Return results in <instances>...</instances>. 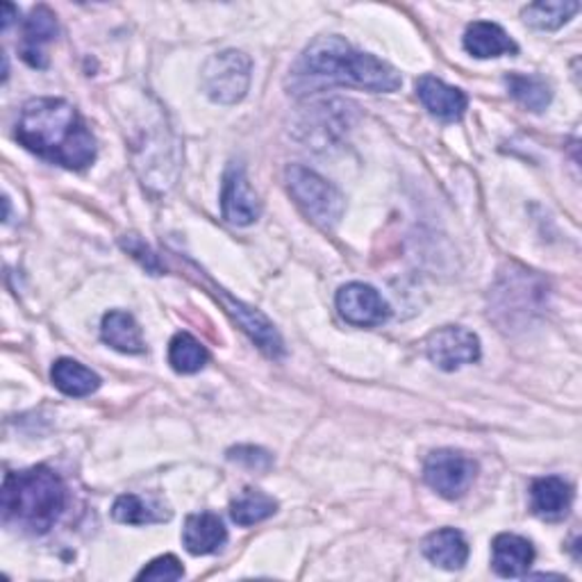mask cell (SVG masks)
<instances>
[{
  "label": "cell",
  "instance_id": "7",
  "mask_svg": "<svg viewBox=\"0 0 582 582\" xmlns=\"http://www.w3.org/2000/svg\"><path fill=\"white\" fill-rule=\"evenodd\" d=\"M428 360L441 371H455L465 364L480 360V340L471 330L460 325H448L435 330L426 340Z\"/></svg>",
  "mask_w": 582,
  "mask_h": 582
},
{
  "label": "cell",
  "instance_id": "23",
  "mask_svg": "<svg viewBox=\"0 0 582 582\" xmlns=\"http://www.w3.org/2000/svg\"><path fill=\"white\" fill-rule=\"evenodd\" d=\"M207 360H210V355H207L205 346L189 332H178L169 344V364L178 373H196L207 364Z\"/></svg>",
  "mask_w": 582,
  "mask_h": 582
},
{
  "label": "cell",
  "instance_id": "6",
  "mask_svg": "<svg viewBox=\"0 0 582 582\" xmlns=\"http://www.w3.org/2000/svg\"><path fill=\"white\" fill-rule=\"evenodd\" d=\"M478 474V465L467 457L465 453H457L450 448L435 450L428 455L424 465V478L430 489H435L439 496L455 501L469 491Z\"/></svg>",
  "mask_w": 582,
  "mask_h": 582
},
{
  "label": "cell",
  "instance_id": "10",
  "mask_svg": "<svg viewBox=\"0 0 582 582\" xmlns=\"http://www.w3.org/2000/svg\"><path fill=\"white\" fill-rule=\"evenodd\" d=\"M417 96L433 116H437L439 121H446V123L460 121L467 112V105H469L465 92L446 85V82H441L433 75H424L417 80Z\"/></svg>",
  "mask_w": 582,
  "mask_h": 582
},
{
  "label": "cell",
  "instance_id": "15",
  "mask_svg": "<svg viewBox=\"0 0 582 582\" xmlns=\"http://www.w3.org/2000/svg\"><path fill=\"white\" fill-rule=\"evenodd\" d=\"M424 555L446 571H457L469 560V544L460 530L441 528L424 539Z\"/></svg>",
  "mask_w": 582,
  "mask_h": 582
},
{
  "label": "cell",
  "instance_id": "3",
  "mask_svg": "<svg viewBox=\"0 0 582 582\" xmlns=\"http://www.w3.org/2000/svg\"><path fill=\"white\" fill-rule=\"evenodd\" d=\"M303 66L310 75L337 85H351L368 92L389 94L401 87V73L385 60L355 51L337 34L314 39L303 55Z\"/></svg>",
  "mask_w": 582,
  "mask_h": 582
},
{
  "label": "cell",
  "instance_id": "21",
  "mask_svg": "<svg viewBox=\"0 0 582 582\" xmlns=\"http://www.w3.org/2000/svg\"><path fill=\"white\" fill-rule=\"evenodd\" d=\"M278 503L260 489H243L230 503V517L237 526H256L273 517Z\"/></svg>",
  "mask_w": 582,
  "mask_h": 582
},
{
  "label": "cell",
  "instance_id": "1",
  "mask_svg": "<svg viewBox=\"0 0 582 582\" xmlns=\"http://www.w3.org/2000/svg\"><path fill=\"white\" fill-rule=\"evenodd\" d=\"M17 139L34 155L71 172L87 169L96 159V139L77 110L62 98H32L23 105Z\"/></svg>",
  "mask_w": 582,
  "mask_h": 582
},
{
  "label": "cell",
  "instance_id": "26",
  "mask_svg": "<svg viewBox=\"0 0 582 582\" xmlns=\"http://www.w3.org/2000/svg\"><path fill=\"white\" fill-rule=\"evenodd\" d=\"M123 248H126L128 253H133L148 271L153 273H159V264H157V258L150 253V248L144 246V241L139 237H128V239H123Z\"/></svg>",
  "mask_w": 582,
  "mask_h": 582
},
{
  "label": "cell",
  "instance_id": "11",
  "mask_svg": "<svg viewBox=\"0 0 582 582\" xmlns=\"http://www.w3.org/2000/svg\"><path fill=\"white\" fill-rule=\"evenodd\" d=\"M55 37H58L55 14L46 6L34 8L32 14L25 19V25H23L21 58L34 69H44L49 64V60L44 55V46L51 44Z\"/></svg>",
  "mask_w": 582,
  "mask_h": 582
},
{
  "label": "cell",
  "instance_id": "13",
  "mask_svg": "<svg viewBox=\"0 0 582 582\" xmlns=\"http://www.w3.org/2000/svg\"><path fill=\"white\" fill-rule=\"evenodd\" d=\"M534 562V549L528 539L519 534L503 532L491 544L493 571L503 578H521Z\"/></svg>",
  "mask_w": 582,
  "mask_h": 582
},
{
  "label": "cell",
  "instance_id": "16",
  "mask_svg": "<svg viewBox=\"0 0 582 582\" xmlns=\"http://www.w3.org/2000/svg\"><path fill=\"white\" fill-rule=\"evenodd\" d=\"M532 498V510L549 521L567 517L571 503H573V489L567 480L558 476H547L532 482L530 487Z\"/></svg>",
  "mask_w": 582,
  "mask_h": 582
},
{
  "label": "cell",
  "instance_id": "2",
  "mask_svg": "<svg viewBox=\"0 0 582 582\" xmlns=\"http://www.w3.org/2000/svg\"><path fill=\"white\" fill-rule=\"evenodd\" d=\"M66 508L64 480L49 467L8 474L3 482V523L30 534L49 532Z\"/></svg>",
  "mask_w": 582,
  "mask_h": 582
},
{
  "label": "cell",
  "instance_id": "18",
  "mask_svg": "<svg viewBox=\"0 0 582 582\" xmlns=\"http://www.w3.org/2000/svg\"><path fill=\"white\" fill-rule=\"evenodd\" d=\"M51 378H53V385L62 394L75 396V398L90 396L101 387V378L92 368H87L85 364H80L75 360H69V357H62L53 364Z\"/></svg>",
  "mask_w": 582,
  "mask_h": 582
},
{
  "label": "cell",
  "instance_id": "4",
  "mask_svg": "<svg viewBox=\"0 0 582 582\" xmlns=\"http://www.w3.org/2000/svg\"><path fill=\"white\" fill-rule=\"evenodd\" d=\"M287 187L301 210L321 228H335L344 215V196L305 166L291 164L287 169Z\"/></svg>",
  "mask_w": 582,
  "mask_h": 582
},
{
  "label": "cell",
  "instance_id": "19",
  "mask_svg": "<svg viewBox=\"0 0 582 582\" xmlns=\"http://www.w3.org/2000/svg\"><path fill=\"white\" fill-rule=\"evenodd\" d=\"M112 517L118 523H128V526H146V523H162L169 521L172 512L162 508L159 503L144 501L137 493H123L118 496L114 506H112Z\"/></svg>",
  "mask_w": 582,
  "mask_h": 582
},
{
  "label": "cell",
  "instance_id": "24",
  "mask_svg": "<svg viewBox=\"0 0 582 582\" xmlns=\"http://www.w3.org/2000/svg\"><path fill=\"white\" fill-rule=\"evenodd\" d=\"M228 460L243 465L248 469H256V471H267L273 465V457L258 446H237L228 450Z\"/></svg>",
  "mask_w": 582,
  "mask_h": 582
},
{
  "label": "cell",
  "instance_id": "14",
  "mask_svg": "<svg viewBox=\"0 0 582 582\" xmlns=\"http://www.w3.org/2000/svg\"><path fill=\"white\" fill-rule=\"evenodd\" d=\"M465 49L469 55H474L478 60L515 55L519 51L515 44V39L501 25L489 23V21H476L467 28Z\"/></svg>",
  "mask_w": 582,
  "mask_h": 582
},
{
  "label": "cell",
  "instance_id": "5",
  "mask_svg": "<svg viewBox=\"0 0 582 582\" xmlns=\"http://www.w3.org/2000/svg\"><path fill=\"white\" fill-rule=\"evenodd\" d=\"M251 58L241 51H224L212 55L202 66V90L215 103L235 105L239 103L248 87H251Z\"/></svg>",
  "mask_w": 582,
  "mask_h": 582
},
{
  "label": "cell",
  "instance_id": "12",
  "mask_svg": "<svg viewBox=\"0 0 582 582\" xmlns=\"http://www.w3.org/2000/svg\"><path fill=\"white\" fill-rule=\"evenodd\" d=\"M228 542V530L224 521L212 512L191 515L183 528V544L191 555L217 553Z\"/></svg>",
  "mask_w": 582,
  "mask_h": 582
},
{
  "label": "cell",
  "instance_id": "20",
  "mask_svg": "<svg viewBox=\"0 0 582 582\" xmlns=\"http://www.w3.org/2000/svg\"><path fill=\"white\" fill-rule=\"evenodd\" d=\"M506 87L510 96L530 112H544L551 105L553 92L544 77L510 73L506 75Z\"/></svg>",
  "mask_w": 582,
  "mask_h": 582
},
{
  "label": "cell",
  "instance_id": "17",
  "mask_svg": "<svg viewBox=\"0 0 582 582\" xmlns=\"http://www.w3.org/2000/svg\"><path fill=\"white\" fill-rule=\"evenodd\" d=\"M101 335H103L105 344H110L112 349H116L121 353L139 355L146 351V344L142 337V328L137 325V321L128 312H121V310L107 312L103 316Z\"/></svg>",
  "mask_w": 582,
  "mask_h": 582
},
{
  "label": "cell",
  "instance_id": "22",
  "mask_svg": "<svg viewBox=\"0 0 582 582\" xmlns=\"http://www.w3.org/2000/svg\"><path fill=\"white\" fill-rule=\"evenodd\" d=\"M580 10L575 0H542L523 10V21L537 30H558Z\"/></svg>",
  "mask_w": 582,
  "mask_h": 582
},
{
  "label": "cell",
  "instance_id": "8",
  "mask_svg": "<svg viewBox=\"0 0 582 582\" xmlns=\"http://www.w3.org/2000/svg\"><path fill=\"white\" fill-rule=\"evenodd\" d=\"M337 310L346 323L357 328L381 325L392 314L387 301L364 282H351L337 291Z\"/></svg>",
  "mask_w": 582,
  "mask_h": 582
},
{
  "label": "cell",
  "instance_id": "27",
  "mask_svg": "<svg viewBox=\"0 0 582 582\" xmlns=\"http://www.w3.org/2000/svg\"><path fill=\"white\" fill-rule=\"evenodd\" d=\"M0 19H3V21H0V28L10 30V25L19 19V10L12 3H3V17H0Z\"/></svg>",
  "mask_w": 582,
  "mask_h": 582
},
{
  "label": "cell",
  "instance_id": "25",
  "mask_svg": "<svg viewBox=\"0 0 582 582\" xmlns=\"http://www.w3.org/2000/svg\"><path fill=\"white\" fill-rule=\"evenodd\" d=\"M185 575L183 564L174 555H162L155 558L148 567L139 571V580H180Z\"/></svg>",
  "mask_w": 582,
  "mask_h": 582
},
{
  "label": "cell",
  "instance_id": "9",
  "mask_svg": "<svg viewBox=\"0 0 582 582\" xmlns=\"http://www.w3.org/2000/svg\"><path fill=\"white\" fill-rule=\"evenodd\" d=\"M221 212L224 219L232 226H251L260 219L262 205L246 178L243 166H228L221 187Z\"/></svg>",
  "mask_w": 582,
  "mask_h": 582
}]
</instances>
